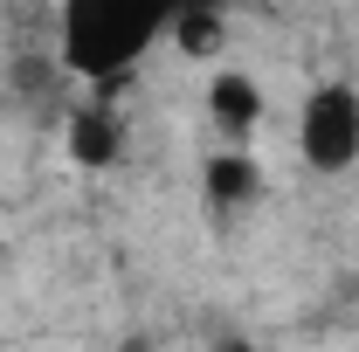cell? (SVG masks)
<instances>
[{"label":"cell","mask_w":359,"mask_h":352,"mask_svg":"<svg viewBox=\"0 0 359 352\" xmlns=\"http://www.w3.org/2000/svg\"><path fill=\"white\" fill-rule=\"evenodd\" d=\"M201 201L208 208H256L263 201V166L249 145H215L201 159Z\"/></svg>","instance_id":"5b68a950"},{"label":"cell","mask_w":359,"mask_h":352,"mask_svg":"<svg viewBox=\"0 0 359 352\" xmlns=\"http://www.w3.org/2000/svg\"><path fill=\"white\" fill-rule=\"evenodd\" d=\"M263 118H269L263 76L242 69V62H215V76H208V125L222 132V145H249Z\"/></svg>","instance_id":"3957f363"},{"label":"cell","mask_w":359,"mask_h":352,"mask_svg":"<svg viewBox=\"0 0 359 352\" xmlns=\"http://www.w3.org/2000/svg\"><path fill=\"white\" fill-rule=\"evenodd\" d=\"M166 42H180V55H201V62H215L228 48V28H222V7L215 0H187L180 7V21H173V35Z\"/></svg>","instance_id":"8992f818"},{"label":"cell","mask_w":359,"mask_h":352,"mask_svg":"<svg viewBox=\"0 0 359 352\" xmlns=\"http://www.w3.org/2000/svg\"><path fill=\"white\" fill-rule=\"evenodd\" d=\"M118 152H125V111L97 90L69 111V159L83 173H104V166H118Z\"/></svg>","instance_id":"277c9868"},{"label":"cell","mask_w":359,"mask_h":352,"mask_svg":"<svg viewBox=\"0 0 359 352\" xmlns=\"http://www.w3.org/2000/svg\"><path fill=\"white\" fill-rule=\"evenodd\" d=\"M180 7L187 0H62L55 35H62L69 76H83L90 90H111L173 35Z\"/></svg>","instance_id":"6da1fadb"},{"label":"cell","mask_w":359,"mask_h":352,"mask_svg":"<svg viewBox=\"0 0 359 352\" xmlns=\"http://www.w3.org/2000/svg\"><path fill=\"white\" fill-rule=\"evenodd\" d=\"M297 159L311 173H346L359 166V90L353 83H318L297 111Z\"/></svg>","instance_id":"7a4b0ae2"},{"label":"cell","mask_w":359,"mask_h":352,"mask_svg":"<svg viewBox=\"0 0 359 352\" xmlns=\"http://www.w3.org/2000/svg\"><path fill=\"white\" fill-rule=\"evenodd\" d=\"M118 352H152V339H145V332H132V339H118Z\"/></svg>","instance_id":"52a82bcc"}]
</instances>
